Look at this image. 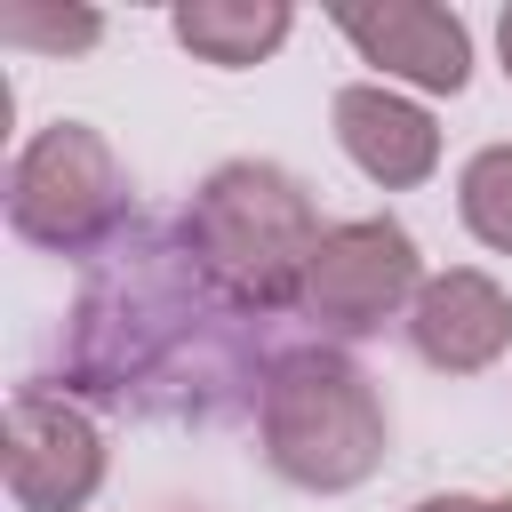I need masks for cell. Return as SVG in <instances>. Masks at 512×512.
I'll return each mask as SVG.
<instances>
[{"label":"cell","mask_w":512,"mask_h":512,"mask_svg":"<svg viewBox=\"0 0 512 512\" xmlns=\"http://www.w3.org/2000/svg\"><path fill=\"white\" fill-rule=\"evenodd\" d=\"M264 328V312L208 280L184 224H128L80 280V304L56 344V392L96 400L112 416L224 424L264 400Z\"/></svg>","instance_id":"1"},{"label":"cell","mask_w":512,"mask_h":512,"mask_svg":"<svg viewBox=\"0 0 512 512\" xmlns=\"http://www.w3.org/2000/svg\"><path fill=\"white\" fill-rule=\"evenodd\" d=\"M256 440H264V464L304 488V496H352L384 472V448H392V416H384V392L376 376L336 352V344H296L272 360L264 376V400H256Z\"/></svg>","instance_id":"2"},{"label":"cell","mask_w":512,"mask_h":512,"mask_svg":"<svg viewBox=\"0 0 512 512\" xmlns=\"http://www.w3.org/2000/svg\"><path fill=\"white\" fill-rule=\"evenodd\" d=\"M176 224H184L192 256L208 264V280L232 288L264 320L296 312L304 264H312L320 232H328L312 192H304V176H288L280 160H224V168H208Z\"/></svg>","instance_id":"3"},{"label":"cell","mask_w":512,"mask_h":512,"mask_svg":"<svg viewBox=\"0 0 512 512\" xmlns=\"http://www.w3.org/2000/svg\"><path fill=\"white\" fill-rule=\"evenodd\" d=\"M8 224H16V240L48 248V256L96 264L136 224V192H128V168H120L112 136L88 128V120L32 128L8 160Z\"/></svg>","instance_id":"4"},{"label":"cell","mask_w":512,"mask_h":512,"mask_svg":"<svg viewBox=\"0 0 512 512\" xmlns=\"http://www.w3.org/2000/svg\"><path fill=\"white\" fill-rule=\"evenodd\" d=\"M424 248L400 216H344L320 232L296 312L320 336H376L384 320H408V304L424 296Z\"/></svg>","instance_id":"5"},{"label":"cell","mask_w":512,"mask_h":512,"mask_svg":"<svg viewBox=\"0 0 512 512\" xmlns=\"http://www.w3.org/2000/svg\"><path fill=\"white\" fill-rule=\"evenodd\" d=\"M0 472L16 512H80L104 488V432L56 384H16L0 424Z\"/></svg>","instance_id":"6"},{"label":"cell","mask_w":512,"mask_h":512,"mask_svg":"<svg viewBox=\"0 0 512 512\" xmlns=\"http://www.w3.org/2000/svg\"><path fill=\"white\" fill-rule=\"evenodd\" d=\"M336 32L360 48V64H376L384 88H416V96H464L472 88V32L456 8H432V0L336 8Z\"/></svg>","instance_id":"7"},{"label":"cell","mask_w":512,"mask_h":512,"mask_svg":"<svg viewBox=\"0 0 512 512\" xmlns=\"http://www.w3.org/2000/svg\"><path fill=\"white\" fill-rule=\"evenodd\" d=\"M408 352L440 376H480L512 352V296L496 272L480 264H448L424 280V296L408 304Z\"/></svg>","instance_id":"8"},{"label":"cell","mask_w":512,"mask_h":512,"mask_svg":"<svg viewBox=\"0 0 512 512\" xmlns=\"http://www.w3.org/2000/svg\"><path fill=\"white\" fill-rule=\"evenodd\" d=\"M328 120H336L344 160H352L368 184H384V192H416V184H432V168H440V120H432L408 88L344 80L336 104H328Z\"/></svg>","instance_id":"9"},{"label":"cell","mask_w":512,"mask_h":512,"mask_svg":"<svg viewBox=\"0 0 512 512\" xmlns=\"http://www.w3.org/2000/svg\"><path fill=\"white\" fill-rule=\"evenodd\" d=\"M168 32H176L200 64L248 72V64H264V56L296 32V8H288V0H176V8H168Z\"/></svg>","instance_id":"10"},{"label":"cell","mask_w":512,"mask_h":512,"mask_svg":"<svg viewBox=\"0 0 512 512\" xmlns=\"http://www.w3.org/2000/svg\"><path fill=\"white\" fill-rule=\"evenodd\" d=\"M456 216L480 248L512 256V144H480L456 168Z\"/></svg>","instance_id":"11"},{"label":"cell","mask_w":512,"mask_h":512,"mask_svg":"<svg viewBox=\"0 0 512 512\" xmlns=\"http://www.w3.org/2000/svg\"><path fill=\"white\" fill-rule=\"evenodd\" d=\"M0 40L80 56V48H96V40H104V16H96V8H32V0H16V8H0Z\"/></svg>","instance_id":"12"},{"label":"cell","mask_w":512,"mask_h":512,"mask_svg":"<svg viewBox=\"0 0 512 512\" xmlns=\"http://www.w3.org/2000/svg\"><path fill=\"white\" fill-rule=\"evenodd\" d=\"M488 496H464V488H448V496H424V504H408V512H480Z\"/></svg>","instance_id":"13"},{"label":"cell","mask_w":512,"mask_h":512,"mask_svg":"<svg viewBox=\"0 0 512 512\" xmlns=\"http://www.w3.org/2000/svg\"><path fill=\"white\" fill-rule=\"evenodd\" d=\"M496 64H504V80H512V0H504V16H496Z\"/></svg>","instance_id":"14"},{"label":"cell","mask_w":512,"mask_h":512,"mask_svg":"<svg viewBox=\"0 0 512 512\" xmlns=\"http://www.w3.org/2000/svg\"><path fill=\"white\" fill-rule=\"evenodd\" d=\"M480 512H512V496H488V504H480Z\"/></svg>","instance_id":"15"}]
</instances>
